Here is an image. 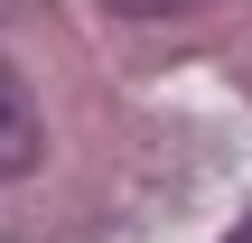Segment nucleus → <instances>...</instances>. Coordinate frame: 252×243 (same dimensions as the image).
Masks as SVG:
<instances>
[{
	"label": "nucleus",
	"mask_w": 252,
	"mask_h": 243,
	"mask_svg": "<svg viewBox=\"0 0 252 243\" xmlns=\"http://www.w3.org/2000/svg\"><path fill=\"white\" fill-rule=\"evenodd\" d=\"M224 243H252V215H243V225H234V234H224Z\"/></svg>",
	"instance_id": "3"
},
{
	"label": "nucleus",
	"mask_w": 252,
	"mask_h": 243,
	"mask_svg": "<svg viewBox=\"0 0 252 243\" xmlns=\"http://www.w3.org/2000/svg\"><path fill=\"white\" fill-rule=\"evenodd\" d=\"M103 9H122V19H178V9H196V0H103Z\"/></svg>",
	"instance_id": "2"
},
{
	"label": "nucleus",
	"mask_w": 252,
	"mask_h": 243,
	"mask_svg": "<svg viewBox=\"0 0 252 243\" xmlns=\"http://www.w3.org/2000/svg\"><path fill=\"white\" fill-rule=\"evenodd\" d=\"M37 159H47V112H37L28 75L0 56V178H28Z\"/></svg>",
	"instance_id": "1"
}]
</instances>
